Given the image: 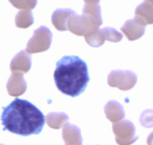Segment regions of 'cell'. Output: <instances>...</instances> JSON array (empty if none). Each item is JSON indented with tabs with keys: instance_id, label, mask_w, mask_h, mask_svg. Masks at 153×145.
<instances>
[{
	"instance_id": "cell-1",
	"label": "cell",
	"mask_w": 153,
	"mask_h": 145,
	"mask_svg": "<svg viewBox=\"0 0 153 145\" xmlns=\"http://www.w3.org/2000/svg\"><path fill=\"white\" fill-rule=\"evenodd\" d=\"M45 119L46 117L39 108L19 98L3 107L1 114L3 131L22 136L39 135L44 127Z\"/></svg>"
},
{
	"instance_id": "cell-2",
	"label": "cell",
	"mask_w": 153,
	"mask_h": 145,
	"mask_svg": "<svg viewBox=\"0 0 153 145\" xmlns=\"http://www.w3.org/2000/svg\"><path fill=\"white\" fill-rule=\"evenodd\" d=\"M54 80L62 94L77 97L85 91L90 82L88 65L78 56H64L56 62Z\"/></svg>"
},
{
	"instance_id": "cell-3",
	"label": "cell",
	"mask_w": 153,
	"mask_h": 145,
	"mask_svg": "<svg viewBox=\"0 0 153 145\" xmlns=\"http://www.w3.org/2000/svg\"><path fill=\"white\" fill-rule=\"evenodd\" d=\"M101 9L99 4H85L82 14L76 12L71 16L67 29L76 36H89L95 33L102 25Z\"/></svg>"
},
{
	"instance_id": "cell-4",
	"label": "cell",
	"mask_w": 153,
	"mask_h": 145,
	"mask_svg": "<svg viewBox=\"0 0 153 145\" xmlns=\"http://www.w3.org/2000/svg\"><path fill=\"white\" fill-rule=\"evenodd\" d=\"M52 38L53 35L51 31L47 27L41 26L34 30L32 37L27 43L26 51L29 53L46 52L51 45Z\"/></svg>"
},
{
	"instance_id": "cell-5",
	"label": "cell",
	"mask_w": 153,
	"mask_h": 145,
	"mask_svg": "<svg viewBox=\"0 0 153 145\" xmlns=\"http://www.w3.org/2000/svg\"><path fill=\"white\" fill-rule=\"evenodd\" d=\"M112 129L118 145H131L138 140L135 127L130 120L126 119L114 123Z\"/></svg>"
},
{
	"instance_id": "cell-6",
	"label": "cell",
	"mask_w": 153,
	"mask_h": 145,
	"mask_svg": "<svg viewBox=\"0 0 153 145\" xmlns=\"http://www.w3.org/2000/svg\"><path fill=\"white\" fill-rule=\"evenodd\" d=\"M137 75L131 70H112L108 77V84L111 87H117L122 91L132 89L137 83Z\"/></svg>"
},
{
	"instance_id": "cell-7",
	"label": "cell",
	"mask_w": 153,
	"mask_h": 145,
	"mask_svg": "<svg viewBox=\"0 0 153 145\" xmlns=\"http://www.w3.org/2000/svg\"><path fill=\"white\" fill-rule=\"evenodd\" d=\"M84 38L89 45L92 47H100L107 40L113 43L120 42L123 39V35L114 28L106 27L98 29L91 35L85 36Z\"/></svg>"
},
{
	"instance_id": "cell-8",
	"label": "cell",
	"mask_w": 153,
	"mask_h": 145,
	"mask_svg": "<svg viewBox=\"0 0 153 145\" xmlns=\"http://www.w3.org/2000/svg\"><path fill=\"white\" fill-rule=\"evenodd\" d=\"M6 89L9 95L13 97L23 94L27 89V83L23 78V74L19 72H12V75L6 84Z\"/></svg>"
},
{
	"instance_id": "cell-9",
	"label": "cell",
	"mask_w": 153,
	"mask_h": 145,
	"mask_svg": "<svg viewBox=\"0 0 153 145\" xmlns=\"http://www.w3.org/2000/svg\"><path fill=\"white\" fill-rule=\"evenodd\" d=\"M134 20L143 26L153 24V0H144L134 12Z\"/></svg>"
},
{
	"instance_id": "cell-10",
	"label": "cell",
	"mask_w": 153,
	"mask_h": 145,
	"mask_svg": "<svg viewBox=\"0 0 153 145\" xmlns=\"http://www.w3.org/2000/svg\"><path fill=\"white\" fill-rule=\"evenodd\" d=\"M31 68V56L27 51H21L12 59L10 70L12 72L27 73Z\"/></svg>"
},
{
	"instance_id": "cell-11",
	"label": "cell",
	"mask_w": 153,
	"mask_h": 145,
	"mask_svg": "<svg viewBox=\"0 0 153 145\" xmlns=\"http://www.w3.org/2000/svg\"><path fill=\"white\" fill-rule=\"evenodd\" d=\"M145 27L136 21L134 19H130L121 27V31L130 41H134L141 38L145 33Z\"/></svg>"
},
{
	"instance_id": "cell-12",
	"label": "cell",
	"mask_w": 153,
	"mask_h": 145,
	"mask_svg": "<svg viewBox=\"0 0 153 145\" xmlns=\"http://www.w3.org/2000/svg\"><path fill=\"white\" fill-rule=\"evenodd\" d=\"M62 137L65 145H83L81 129L74 124L67 123L63 127Z\"/></svg>"
},
{
	"instance_id": "cell-13",
	"label": "cell",
	"mask_w": 153,
	"mask_h": 145,
	"mask_svg": "<svg viewBox=\"0 0 153 145\" xmlns=\"http://www.w3.org/2000/svg\"><path fill=\"white\" fill-rule=\"evenodd\" d=\"M104 112L107 119L112 123H117L123 120L126 117V112L124 107L117 101L111 100L104 107Z\"/></svg>"
},
{
	"instance_id": "cell-14",
	"label": "cell",
	"mask_w": 153,
	"mask_h": 145,
	"mask_svg": "<svg viewBox=\"0 0 153 145\" xmlns=\"http://www.w3.org/2000/svg\"><path fill=\"white\" fill-rule=\"evenodd\" d=\"M75 12L71 9H57L56 10L51 17V21L54 27L59 31L67 30V23L69 19Z\"/></svg>"
},
{
	"instance_id": "cell-15",
	"label": "cell",
	"mask_w": 153,
	"mask_h": 145,
	"mask_svg": "<svg viewBox=\"0 0 153 145\" xmlns=\"http://www.w3.org/2000/svg\"><path fill=\"white\" fill-rule=\"evenodd\" d=\"M69 121V117L65 112H50L46 117V122L50 128H63Z\"/></svg>"
},
{
	"instance_id": "cell-16",
	"label": "cell",
	"mask_w": 153,
	"mask_h": 145,
	"mask_svg": "<svg viewBox=\"0 0 153 145\" xmlns=\"http://www.w3.org/2000/svg\"><path fill=\"white\" fill-rule=\"evenodd\" d=\"M34 22L31 10H20L15 16V25L21 29H27Z\"/></svg>"
},
{
	"instance_id": "cell-17",
	"label": "cell",
	"mask_w": 153,
	"mask_h": 145,
	"mask_svg": "<svg viewBox=\"0 0 153 145\" xmlns=\"http://www.w3.org/2000/svg\"><path fill=\"white\" fill-rule=\"evenodd\" d=\"M9 2L15 8H18L20 10H32L36 7L38 0H9Z\"/></svg>"
},
{
	"instance_id": "cell-18",
	"label": "cell",
	"mask_w": 153,
	"mask_h": 145,
	"mask_svg": "<svg viewBox=\"0 0 153 145\" xmlns=\"http://www.w3.org/2000/svg\"><path fill=\"white\" fill-rule=\"evenodd\" d=\"M140 123L145 128L153 127V110H145L140 116Z\"/></svg>"
},
{
	"instance_id": "cell-19",
	"label": "cell",
	"mask_w": 153,
	"mask_h": 145,
	"mask_svg": "<svg viewBox=\"0 0 153 145\" xmlns=\"http://www.w3.org/2000/svg\"><path fill=\"white\" fill-rule=\"evenodd\" d=\"M147 144L153 145V132H152L147 137Z\"/></svg>"
},
{
	"instance_id": "cell-20",
	"label": "cell",
	"mask_w": 153,
	"mask_h": 145,
	"mask_svg": "<svg viewBox=\"0 0 153 145\" xmlns=\"http://www.w3.org/2000/svg\"><path fill=\"white\" fill-rule=\"evenodd\" d=\"M85 4H99L100 0H83Z\"/></svg>"
},
{
	"instance_id": "cell-21",
	"label": "cell",
	"mask_w": 153,
	"mask_h": 145,
	"mask_svg": "<svg viewBox=\"0 0 153 145\" xmlns=\"http://www.w3.org/2000/svg\"><path fill=\"white\" fill-rule=\"evenodd\" d=\"M0 145H4V144H0Z\"/></svg>"
}]
</instances>
